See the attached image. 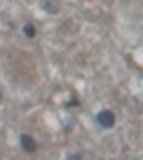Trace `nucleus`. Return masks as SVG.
<instances>
[{
  "label": "nucleus",
  "instance_id": "nucleus-5",
  "mask_svg": "<svg viewBox=\"0 0 143 160\" xmlns=\"http://www.w3.org/2000/svg\"><path fill=\"white\" fill-rule=\"evenodd\" d=\"M66 160H84V158H81L79 154H71V156H69V158H66Z\"/></svg>",
  "mask_w": 143,
  "mask_h": 160
},
{
  "label": "nucleus",
  "instance_id": "nucleus-1",
  "mask_svg": "<svg viewBox=\"0 0 143 160\" xmlns=\"http://www.w3.org/2000/svg\"><path fill=\"white\" fill-rule=\"evenodd\" d=\"M96 124H98L100 128H105V130L113 128V126H115V113L111 109H100L96 113Z\"/></svg>",
  "mask_w": 143,
  "mask_h": 160
},
{
  "label": "nucleus",
  "instance_id": "nucleus-2",
  "mask_svg": "<svg viewBox=\"0 0 143 160\" xmlns=\"http://www.w3.org/2000/svg\"><path fill=\"white\" fill-rule=\"evenodd\" d=\"M19 143H22V149L24 152H28V154H34L36 152V141H34V137H30V135H22L19 137Z\"/></svg>",
  "mask_w": 143,
  "mask_h": 160
},
{
  "label": "nucleus",
  "instance_id": "nucleus-6",
  "mask_svg": "<svg viewBox=\"0 0 143 160\" xmlns=\"http://www.w3.org/2000/svg\"><path fill=\"white\" fill-rule=\"evenodd\" d=\"M0 102H2V92H0Z\"/></svg>",
  "mask_w": 143,
  "mask_h": 160
},
{
  "label": "nucleus",
  "instance_id": "nucleus-4",
  "mask_svg": "<svg viewBox=\"0 0 143 160\" xmlns=\"http://www.w3.org/2000/svg\"><path fill=\"white\" fill-rule=\"evenodd\" d=\"M45 11L47 13H58V7H56V4H54V2H45Z\"/></svg>",
  "mask_w": 143,
  "mask_h": 160
},
{
  "label": "nucleus",
  "instance_id": "nucleus-3",
  "mask_svg": "<svg viewBox=\"0 0 143 160\" xmlns=\"http://www.w3.org/2000/svg\"><path fill=\"white\" fill-rule=\"evenodd\" d=\"M24 34H26L28 38H34V37H36V28H34L32 24H24Z\"/></svg>",
  "mask_w": 143,
  "mask_h": 160
}]
</instances>
